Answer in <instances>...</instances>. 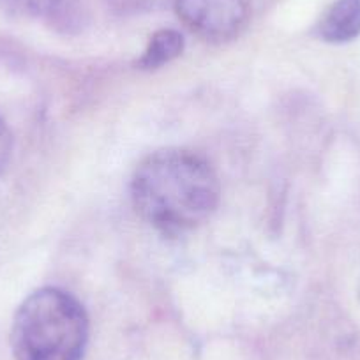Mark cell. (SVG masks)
Here are the masks:
<instances>
[{
  "instance_id": "1",
  "label": "cell",
  "mask_w": 360,
  "mask_h": 360,
  "mask_svg": "<svg viewBox=\"0 0 360 360\" xmlns=\"http://www.w3.org/2000/svg\"><path fill=\"white\" fill-rule=\"evenodd\" d=\"M219 193L212 166L188 148H162L147 155L131 180L136 212L166 235L184 233L209 219Z\"/></svg>"
},
{
  "instance_id": "2",
  "label": "cell",
  "mask_w": 360,
  "mask_h": 360,
  "mask_svg": "<svg viewBox=\"0 0 360 360\" xmlns=\"http://www.w3.org/2000/svg\"><path fill=\"white\" fill-rule=\"evenodd\" d=\"M89 342V318L82 304L58 288L27 297L13 320L15 360H82Z\"/></svg>"
},
{
  "instance_id": "3",
  "label": "cell",
  "mask_w": 360,
  "mask_h": 360,
  "mask_svg": "<svg viewBox=\"0 0 360 360\" xmlns=\"http://www.w3.org/2000/svg\"><path fill=\"white\" fill-rule=\"evenodd\" d=\"M180 20L207 41H230L249 20V0H175Z\"/></svg>"
},
{
  "instance_id": "4",
  "label": "cell",
  "mask_w": 360,
  "mask_h": 360,
  "mask_svg": "<svg viewBox=\"0 0 360 360\" xmlns=\"http://www.w3.org/2000/svg\"><path fill=\"white\" fill-rule=\"evenodd\" d=\"M321 39L348 43L360 36V0H335L318 25Z\"/></svg>"
},
{
  "instance_id": "5",
  "label": "cell",
  "mask_w": 360,
  "mask_h": 360,
  "mask_svg": "<svg viewBox=\"0 0 360 360\" xmlns=\"http://www.w3.org/2000/svg\"><path fill=\"white\" fill-rule=\"evenodd\" d=\"M182 50H184V39L176 30H159L152 36L143 57L138 60V65L141 69H158L179 57Z\"/></svg>"
},
{
  "instance_id": "6",
  "label": "cell",
  "mask_w": 360,
  "mask_h": 360,
  "mask_svg": "<svg viewBox=\"0 0 360 360\" xmlns=\"http://www.w3.org/2000/svg\"><path fill=\"white\" fill-rule=\"evenodd\" d=\"M68 0H0V9L15 16H57L64 11Z\"/></svg>"
},
{
  "instance_id": "7",
  "label": "cell",
  "mask_w": 360,
  "mask_h": 360,
  "mask_svg": "<svg viewBox=\"0 0 360 360\" xmlns=\"http://www.w3.org/2000/svg\"><path fill=\"white\" fill-rule=\"evenodd\" d=\"M13 154V134L6 120L0 117V176L4 175Z\"/></svg>"
}]
</instances>
